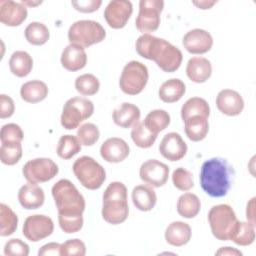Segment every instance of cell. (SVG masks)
Instances as JSON below:
<instances>
[{"mask_svg": "<svg viewBox=\"0 0 256 256\" xmlns=\"http://www.w3.org/2000/svg\"><path fill=\"white\" fill-rule=\"evenodd\" d=\"M106 37L103 26L94 20H79L74 22L68 30L70 44L87 48L93 44L102 42Z\"/></svg>", "mask_w": 256, "mask_h": 256, "instance_id": "cell-6", "label": "cell"}, {"mask_svg": "<svg viewBox=\"0 0 256 256\" xmlns=\"http://www.w3.org/2000/svg\"><path fill=\"white\" fill-rule=\"evenodd\" d=\"M172 182L174 186L181 191H188L194 186L192 173L183 167H178L173 171Z\"/></svg>", "mask_w": 256, "mask_h": 256, "instance_id": "cell-41", "label": "cell"}, {"mask_svg": "<svg viewBox=\"0 0 256 256\" xmlns=\"http://www.w3.org/2000/svg\"><path fill=\"white\" fill-rule=\"evenodd\" d=\"M186 74L192 82L203 83L210 78L212 65L210 61L204 57L190 58L186 66Z\"/></svg>", "mask_w": 256, "mask_h": 256, "instance_id": "cell-22", "label": "cell"}, {"mask_svg": "<svg viewBox=\"0 0 256 256\" xmlns=\"http://www.w3.org/2000/svg\"><path fill=\"white\" fill-rule=\"evenodd\" d=\"M100 137L98 127L93 123H85L81 125L77 130V138L82 145L92 146Z\"/></svg>", "mask_w": 256, "mask_h": 256, "instance_id": "cell-40", "label": "cell"}, {"mask_svg": "<svg viewBox=\"0 0 256 256\" xmlns=\"http://www.w3.org/2000/svg\"><path fill=\"white\" fill-rule=\"evenodd\" d=\"M22 3L23 4H27V5H29V6H36V5H38V4H41V2H36V3H34V2H29V1H22Z\"/></svg>", "mask_w": 256, "mask_h": 256, "instance_id": "cell-52", "label": "cell"}, {"mask_svg": "<svg viewBox=\"0 0 256 256\" xmlns=\"http://www.w3.org/2000/svg\"><path fill=\"white\" fill-rule=\"evenodd\" d=\"M94 105L87 98L73 97L66 101L61 114V125L67 130L77 128L81 122L92 116Z\"/></svg>", "mask_w": 256, "mask_h": 256, "instance_id": "cell-8", "label": "cell"}, {"mask_svg": "<svg viewBox=\"0 0 256 256\" xmlns=\"http://www.w3.org/2000/svg\"><path fill=\"white\" fill-rule=\"evenodd\" d=\"M76 90L84 96H91L98 92L100 88V82L96 76L90 73L82 74L75 80Z\"/></svg>", "mask_w": 256, "mask_h": 256, "instance_id": "cell-38", "label": "cell"}, {"mask_svg": "<svg viewBox=\"0 0 256 256\" xmlns=\"http://www.w3.org/2000/svg\"><path fill=\"white\" fill-rule=\"evenodd\" d=\"M24 34L26 40L30 44L36 46L45 44L50 37L49 29L41 22H31L28 24V26L25 28Z\"/></svg>", "mask_w": 256, "mask_h": 256, "instance_id": "cell-33", "label": "cell"}, {"mask_svg": "<svg viewBox=\"0 0 256 256\" xmlns=\"http://www.w3.org/2000/svg\"><path fill=\"white\" fill-rule=\"evenodd\" d=\"M15 111L14 101L11 97L1 94L0 95V118L5 119L13 115Z\"/></svg>", "mask_w": 256, "mask_h": 256, "instance_id": "cell-47", "label": "cell"}, {"mask_svg": "<svg viewBox=\"0 0 256 256\" xmlns=\"http://www.w3.org/2000/svg\"><path fill=\"white\" fill-rule=\"evenodd\" d=\"M192 3L200 9H210L214 4H216V1H193Z\"/></svg>", "mask_w": 256, "mask_h": 256, "instance_id": "cell-51", "label": "cell"}, {"mask_svg": "<svg viewBox=\"0 0 256 256\" xmlns=\"http://www.w3.org/2000/svg\"><path fill=\"white\" fill-rule=\"evenodd\" d=\"M131 198L135 207L144 212L152 210L157 202V196L153 188L144 184L133 188Z\"/></svg>", "mask_w": 256, "mask_h": 256, "instance_id": "cell-25", "label": "cell"}, {"mask_svg": "<svg viewBox=\"0 0 256 256\" xmlns=\"http://www.w3.org/2000/svg\"><path fill=\"white\" fill-rule=\"evenodd\" d=\"M129 145L121 138L111 137L103 142L100 147L101 157L110 163H119L129 155Z\"/></svg>", "mask_w": 256, "mask_h": 256, "instance_id": "cell-19", "label": "cell"}, {"mask_svg": "<svg viewBox=\"0 0 256 256\" xmlns=\"http://www.w3.org/2000/svg\"><path fill=\"white\" fill-rule=\"evenodd\" d=\"M87 54L84 48L69 44L66 46L61 55V64L68 71H78L86 66Z\"/></svg>", "mask_w": 256, "mask_h": 256, "instance_id": "cell-21", "label": "cell"}, {"mask_svg": "<svg viewBox=\"0 0 256 256\" xmlns=\"http://www.w3.org/2000/svg\"><path fill=\"white\" fill-rule=\"evenodd\" d=\"M203 116L208 118L210 115V107L207 101L200 97L189 98L181 108V118L183 121L192 116Z\"/></svg>", "mask_w": 256, "mask_h": 256, "instance_id": "cell-30", "label": "cell"}, {"mask_svg": "<svg viewBox=\"0 0 256 256\" xmlns=\"http://www.w3.org/2000/svg\"><path fill=\"white\" fill-rule=\"evenodd\" d=\"M127 199V188L122 182L110 183L103 194V219L112 225L123 223L129 214Z\"/></svg>", "mask_w": 256, "mask_h": 256, "instance_id": "cell-3", "label": "cell"}, {"mask_svg": "<svg viewBox=\"0 0 256 256\" xmlns=\"http://www.w3.org/2000/svg\"><path fill=\"white\" fill-rule=\"evenodd\" d=\"M234 169L229 162L220 157L206 160L200 170V185L203 191L211 197L225 196L232 184Z\"/></svg>", "mask_w": 256, "mask_h": 256, "instance_id": "cell-2", "label": "cell"}, {"mask_svg": "<svg viewBox=\"0 0 256 256\" xmlns=\"http://www.w3.org/2000/svg\"><path fill=\"white\" fill-rule=\"evenodd\" d=\"M21 98L28 103H38L48 95L47 85L40 80H32L24 83L20 88Z\"/></svg>", "mask_w": 256, "mask_h": 256, "instance_id": "cell-27", "label": "cell"}, {"mask_svg": "<svg viewBox=\"0 0 256 256\" xmlns=\"http://www.w3.org/2000/svg\"><path fill=\"white\" fill-rule=\"evenodd\" d=\"M143 123L150 131L158 134L170 124V115L165 110L156 109L147 114Z\"/></svg>", "mask_w": 256, "mask_h": 256, "instance_id": "cell-34", "label": "cell"}, {"mask_svg": "<svg viewBox=\"0 0 256 256\" xmlns=\"http://www.w3.org/2000/svg\"><path fill=\"white\" fill-rule=\"evenodd\" d=\"M9 68L13 75L26 77L33 68V59L25 51H15L9 59Z\"/></svg>", "mask_w": 256, "mask_h": 256, "instance_id": "cell-29", "label": "cell"}, {"mask_svg": "<svg viewBox=\"0 0 256 256\" xmlns=\"http://www.w3.org/2000/svg\"><path fill=\"white\" fill-rule=\"evenodd\" d=\"M113 121L122 128H130L134 126L140 119V109L132 104L124 102L113 110Z\"/></svg>", "mask_w": 256, "mask_h": 256, "instance_id": "cell-23", "label": "cell"}, {"mask_svg": "<svg viewBox=\"0 0 256 256\" xmlns=\"http://www.w3.org/2000/svg\"><path fill=\"white\" fill-rule=\"evenodd\" d=\"M200 207V199L193 193H184L178 198L177 212L184 218H194L197 216Z\"/></svg>", "mask_w": 256, "mask_h": 256, "instance_id": "cell-31", "label": "cell"}, {"mask_svg": "<svg viewBox=\"0 0 256 256\" xmlns=\"http://www.w3.org/2000/svg\"><path fill=\"white\" fill-rule=\"evenodd\" d=\"M255 226L249 222L239 221L236 223L230 240L240 246L251 245L255 240Z\"/></svg>", "mask_w": 256, "mask_h": 256, "instance_id": "cell-32", "label": "cell"}, {"mask_svg": "<svg viewBox=\"0 0 256 256\" xmlns=\"http://www.w3.org/2000/svg\"><path fill=\"white\" fill-rule=\"evenodd\" d=\"M18 225L16 213L6 204H0V235L2 237L13 234Z\"/></svg>", "mask_w": 256, "mask_h": 256, "instance_id": "cell-36", "label": "cell"}, {"mask_svg": "<svg viewBox=\"0 0 256 256\" xmlns=\"http://www.w3.org/2000/svg\"><path fill=\"white\" fill-rule=\"evenodd\" d=\"M60 228L68 234L76 233L83 226V216H58Z\"/></svg>", "mask_w": 256, "mask_h": 256, "instance_id": "cell-44", "label": "cell"}, {"mask_svg": "<svg viewBox=\"0 0 256 256\" xmlns=\"http://www.w3.org/2000/svg\"><path fill=\"white\" fill-rule=\"evenodd\" d=\"M4 254L7 256H27L29 246L20 239H10L4 246Z\"/></svg>", "mask_w": 256, "mask_h": 256, "instance_id": "cell-45", "label": "cell"}, {"mask_svg": "<svg viewBox=\"0 0 256 256\" xmlns=\"http://www.w3.org/2000/svg\"><path fill=\"white\" fill-rule=\"evenodd\" d=\"M54 224L50 217L35 214L28 216L23 224V235L31 242H38L52 234Z\"/></svg>", "mask_w": 256, "mask_h": 256, "instance_id": "cell-12", "label": "cell"}, {"mask_svg": "<svg viewBox=\"0 0 256 256\" xmlns=\"http://www.w3.org/2000/svg\"><path fill=\"white\" fill-rule=\"evenodd\" d=\"M157 135L158 134L150 131L145 126V124L140 121H138L131 130V138L135 143V145L140 148L151 147L154 144L157 138Z\"/></svg>", "mask_w": 256, "mask_h": 256, "instance_id": "cell-35", "label": "cell"}, {"mask_svg": "<svg viewBox=\"0 0 256 256\" xmlns=\"http://www.w3.org/2000/svg\"><path fill=\"white\" fill-rule=\"evenodd\" d=\"M71 4L77 11L83 13H91L100 7L102 4L101 0H80V1H72Z\"/></svg>", "mask_w": 256, "mask_h": 256, "instance_id": "cell-46", "label": "cell"}, {"mask_svg": "<svg viewBox=\"0 0 256 256\" xmlns=\"http://www.w3.org/2000/svg\"><path fill=\"white\" fill-rule=\"evenodd\" d=\"M186 136L194 142L203 140L209 131V123L206 117L192 116L184 121Z\"/></svg>", "mask_w": 256, "mask_h": 256, "instance_id": "cell-28", "label": "cell"}, {"mask_svg": "<svg viewBox=\"0 0 256 256\" xmlns=\"http://www.w3.org/2000/svg\"><path fill=\"white\" fill-rule=\"evenodd\" d=\"M86 246L80 239H70L61 244L60 255L62 256H84Z\"/></svg>", "mask_w": 256, "mask_h": 256, "instance_id": "cell-43", "label": "cell"}, {"mask_svg": "<svg viewBox=\"0 0 256 256\" xmlns=\"http://www.w3.org/2000/svg\"><path fill=\"white\" fill-rule=\"evenodd\" d=\"M18 200L24 209H38L44 204V191L35 183L25 184L18 191Z\"/></svg>", "mask_w": 256, "mask_h": 256, "instance_id": "cell-20", "label": "cell"}, {"mask_svg": "<svg viewBox=\"0 0 256 256\" xmlns=\"http://www.w3.org/2000/svg\"><path fill=\"white\" fill-rule=\"evenodd\" d=\"M216 255H232V256H241L242 252H240L238 249L236 248H232V247H222L220 248L218 251H216L215 253Z\"/></svg>", "mask_w": 256, "mask_h": 256, "instance_id": "cell-50", "label": "cell"}, {"mask_svg": "<svg viewBox=\"0 0 256 256\" xmlns=\"http://www.w3.org/2000/svg\"><path fill=\"white\" fill-rule=\"evenodd\" d=\"M137 53L148 60H153L164 72H175L181 65V50L165 39L151 34H142L135 43Z\"/></svg>", "mask_w": 256, "mask_h": 256, "instance_id": "cell-1", "label": "cell"}, {"mask_svg": "<svg viewBox=\"0 0 256 256\" xmlns=\"http://www.w3.org/2000/svg\"><path fill=\"white\" fill-rule=\"evenodd\" d=\"M22 157L21 142L2 143L0 148V159L5 165H15Z\"/></svg>", "mask_w": 256, "mask_h": 256, "instance_id": "cell-39", "label": "cell"}, {"mask_svg": "<svg viewBox=\"0 0 256 256\" xmlns=\"http://www.w3.org/2000/svg\"><path fill=\"white\" fill-rule=\"evenodd\" d=\"M27 18V8L22 2L11 0L0 1V21L6 26L21 25Z\"/></svg>", "mask_w": 256, "mask_h": 256, "instance_id": "cell-17", "label": "cell"}, {"mask_svg": "<svg viewBox=\"0 0 256 256\" xmlns=\"http://www.w3.org/2000/svg\"><path fill=\"white\" fill-rule=\"evenodd\" d=\"M24 133L21 127L15 123H8L2 126L0 132L1 143L7 142H21L23 140Z\"/></svg>", "mask_w": 256, "mask_h": 256, "instance_id": "cell-42", "label": "cell"}, {"mask_svg": "<svg viewBox=\"0 0 256 256\" xmlns=\"http://www.w3.org/2000/svg\"><path fill=\"white\" fill-rule=\"evenodd\" d=\"M58 216H81L85 210V199L68 179H61L52 187Z\"/></svg>", "mask_w": 256, "mask_h": 256, "instance_id": "cell-4", "label": "cell"}, {"mask_svg": "<svg viewBox=\"0 0 256 256\" xmlns=\"http://www.w3.org/2000/svg\"><path fill=\"white\" fill-rule=\"evenodd\" d=\"M72 170L80 184L89 190L99 189L106 179L105 169L90 156H81L76 159Z\"/></svg>", "mask_w": 256, "mask_h": 256, "instance_id": "cell-5", "label": "cell"}, {"mask_svg": "<svg viewBox=\"0 0 256 256\" xmlns=\"http://www.w3.org/2000/svg\"><path fill=\"white\" fill-rule=\"evenodd\" d=\"M164 7L162 0H141L139 13L135 20L136 28L143 34H149L158 29L160 25V13Z\"/></svg>", "mask_w": 256, "mask_h": 256, "instance_id": "cell-10", "label": "cell"}, {"mask_svg": "<svg viewBox=\"0 0 256 256\" xmlns=\"http://www.w3.org/2000/svg\"><path fill=\"white\" fill-rule=\"evenodd\" d=\"M191 227L182 221H174L168 225L165 231V240L168 244L181 247L191 239Z\"/></svg>", "mask_w": 256, "mask_h": 256, "instance_id": "cell-24", "label": "cell"}, {"mask_svg": "<svg viewBox=\"0 0 256 256\" xmlns=\"http://www.w3.org/2000/svg\"><path fill=\"white\" fill-rule=\"evenodd\" d=\"M186 87L182 80L172 78L165 81L159 88V98L165 103H174L179 101L185 94Z\"/></svg>", "mask_w": 256, "mask_h": 256, "instance_id": "cell-26", "label": "cell"}, {"mask_svg": "<svg viewBox=\"0 0 256 256\" xmlns=\"http://www.w3.org/2000/svg\"><path fill=\"white\" fill-rule=\"evenodd\" d=\"M132 12L133 6L130 1L112 0L104 10V18L111 28L121 29L127 24Z\"/></svg>", "mask_w": 256, "mask_h": 256, "instance_id": "cell-13", "label": "cell"}, {"mask_svg": "<svg viewBox=\"0 0 256 256\" xmlns=\"http://www.w3.org/2000/svg\"><path fill=\"white\" fill-rule=\"evenodd\" d=\"M159 152L169 161H178L185 156L187 145L180 134L170 132L162 138L159 145Z\"/></svg>", "mask_w": 256, "mask_h": 256, "instance_id": "cell-16", "label": "cell"}, {"mask_svg": "<svg viewBox=\"0 0 256 256\" xmlns=\"http://www.w3.org/2000/svg\"><path fill=\"white\" fill-rule=\"evenodd\" d=\"M182 43L189 53L204 54L212 48L213 38L206 30L196 28L188 31L184 35Z\"/></svg>", "mask_w": 256, "mask_h": 256, "instance_id": "cell-15", "label": "cell"}, {"mask_svg": "<svg viewBox=\"0 0 256 256\" xmlns=\"http://www.w3.org/2000/svg\"><path fill=\"white\" fill-rule=\"evenodd\" d=\"M57 164L50 158H35L27 161L22 169L24 178L29 183H43L58 174Z\"/></svg>", "mask_w": 256, "mask_h": 256, "instance_id": "cell-11", "label": "cell"}, {"mask_svg": "<svg viewBox=\"0 0 256 256\" xmlns=\"http://www.w3.org/2000/svg\"><path fill=\"white\" fill-rule=\"evenodd\" d=\"M139 176L150 186L161 187L168 180L169 167L157 159H149L140 166Z\"/></svg>", "mask_w": 256, "mask_h": 256, "instance_id": "cell-14", "label": "cell"}, {"mask_svg": "<svg viewBox=\"0 0 256 256\" xmlns=\"http://www.w3.org/2000/svg\"><path fill=\"white\" fill-rule=\"evenodd\" d=\"M208 221L214 237L221 241H227L230 240L238 219L231 206L219 204L213 206L208 212Z\"/></svg>", "mask_w": 256, "mask_h": 256, "instance_id": "cell-7", "label": "cell"}, {"mask_svg": "<svg viewBox=\"0 0 256 256\" xmlns=\"http://www.w3.org/2000/svg\"><path fill=\"white\" fill-rule=\"evenodd\" d=\"M254 202L255 198H252L248 203H247V209H246V217L249 223L255 226V217H254Z\"/></svg>", "mask_w": 256, "mask_h": 256, "instance_id": "cell-49", "label": "cell"}, {"mask_svg": "<svg viewBox=\"0 0 256 256\" xmlns=\"http://www.w3.org/2000/svg\"><path fill=\"white\" fill-rule=\"evenodd\" d=\"M81 150V143L77 137L73 135H63L60 137L57 145V155L64 159L68 160L74 155L78 154Z\"/></svg>", "mask_w": 256, "mask_h": 256, "instance_id": "cell-37", "label": "cell"}, {"mask_svg": "<svg viewBox=\"0 0 256 256\" xmlns=\"http://www.w3.org/2000/svg\"><path fill=\"white\" fill-rule=\"evenodd\" d=\"M216 106L220 112L227 116H237L243 111L244 100L237 91L223 89L217 94Z\"/></svg>", "mask_w": 256, "mask_h": 256, "instance_id": "cell-18", "label": "cell"}, {"mask_svg": "<svg viewBox=\"0 0 256 256\" xmlns=\"http://www.w3.org/2000/svg\"><path fill=\"white\" fill-rule=\"evenodd\" d=\"M148 78L147 67L139 61L132 60L124 66L120 76L119 86L125 94L137 95L144 90Z\"/></svg>", "mask_w": 256, "mask_h": 256, "instance_id": "cell-9", "label": "cell"}, {"mask_svg": "<svg viewBox=\"0 0 256 256\" xmlns=\"http://www.w3.org/2000/svg\"><path fill=\"white\" fill-rule=\"evenodd\" d=\"M60 248H61V244L56 243V242H51L48 244L43 245L39 251H38V255L42 256V255H52V256H56V255H60Z\"/></svg>", "mask_w": 256, "mask_h": 256, "instance_id": "cell-48", "label": "cell"}]
</instances>
